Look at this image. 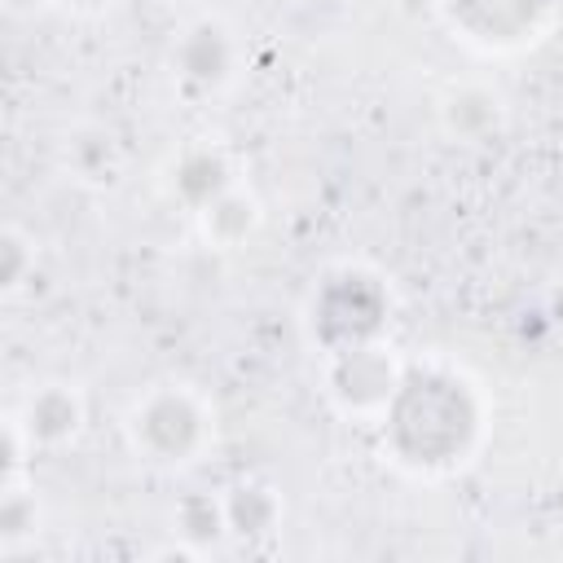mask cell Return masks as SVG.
Here are the masks:
<instances>
[{
	"label": "cell",
	"mask_w": 563,
	"mask_h": 563,
	"mask_svg": "<svg viewBox=\"0 0 563 563\" xmlns=\"http://www.w3.org/2000/svg\"><path fill=\"white\" fill-rule=\"evenodd\" d=\"M383 435L409 471H457L484 440V396L453 365H405L400 391L383 413Z\"/></svg>",
	"instance_id": "obj_1"
},
{
	"label": "cell",
	"mask_w": 563,
	"mask_h": 563,
	"mask_svg": "<svg viewBox=\"0 0 563 563\" xmlns=\"http://www.w3.org/2000/svg\"><path fill=\"white\" fill-rule=\"evenodd\" d=\"M123 431H128L132 453L163 471L198 462L207 444L216 440L211 405L189 383H158L145 396H136L123 418Z\"/></svg>",
	"instance_id": "obj_2"
},
{
	"label": "cell",
	"mask_w": 563,
	"mask_h": 563,
	"mask_svg": "<svg viewBox=\"0 0 563 563\" xmlns=\"http://www.w3.org/2000/svg\"><path fill=\"white\" fill-rule=\"evenodd\" d=\"M387 312H391V295H387L383 277L374 268L343 264V268L325 273L321 286L312 290V303H308L312 343L321 347V356L339 352V347L374 343L387 330Z\"/></svg>",
	"instance_id": "obj_3"
},
{
	"label": "cell",
	"mask_w": 563,
	"mask_h": 563,
	"mask_svg": "<svg viewBox=\"0 0 563 563\" xmlns=\"http://www.w3.org/2000/svg\"><path fill=\"white\" fill-rule=\"evenodd\" d=\"M400 378L405 361L383 339L325 352V396L343 418L383 422L391 396L400 391Z\"/></svg>",
	"instance_id": "obj_4"
},
{
	"label": "cell",
	"mask_w": 563,
	"mask_h": 563,
	"mask_svg": "<svg viewBox=\"0 0 563 563\" xmlns=\"http://www.w3.org/2000/svg\"><path fill=\"white\" fill-rule=\"evenodd\" d=\"M440 4L449 26L479 48H523L554 18V0H440Z\"/></svg>",
	"instance_id": "obj_5"
},
{
	"label": "cell",
	"mask_w": 563,
	"mask_h": 563,
	"mask_svg": "<svg viewBox=\"0 0 563 563\" xmlns=\"http://www.w3.org/2000/svg\"><path fill=\"white\" fill-rule=\"evenodd\" d=\"M172 75L189 97H216L238 75V40L220 18L189 22L172 44Z\"/></svg>",
	"instance_id": "obj_6"
},
{
	"label": "cell",
	"mask_w": 563,
	"mask_h": 563,
	"mask_svg": "<svg viewBox=\"0 0 563 563\" xmlns=\"http://www.w3.org/2000/svg\"><path fill=\"white\" fill-rule=\"evenodd\" d=\"M13 418L22 422V431L31 435L35 449H62L84 431L88 400L75 383L53 378V383H40L35 391H26V400L13 409Z\"/></svg>",
	"instance_id": "obj_7"
},
{
	"label": "cell",
	"mask_w": 563,
	"mask_h": 563,
	"mask_svg": "<svg viewBox=\"0 0 563 563\" xmlns=\"http://www.w3.org/2000/svg\"><path fill=\"white\" fill-rule=\"evenodd\" d=\"M167 185H172V198L198 216L202 207H211L220 194H229L238 185V167L220 145L202 141V145H189V150L176 154V163L167 172Z\"/></svg>",
	"instance_id": "obj_8"
},
{
	"label": "cell",
	"mask_w": 563,
	"mask_h": 563,
	"mask_svg": "<svg viewBox=\"0 0 563 563\" xmlns=\"http://www.w3.org/2000/svg\"><path fill=\"white\" fill-rule=\"evenodd\" d=\"M435 114H440V128L453 136V141H488L501 123H506V101L501 92H493L488 84H453L440 101H435Z\"/></svg>",
	"instance_id": "obj_9"
},
{
	"label": "cell",
	"mask_w": 563,
	"mask_h": 563,
	"mask_svg": "<svg viewBox=\"0 0 563 563\" xmlns=\"http://www.w3.org/2000/svg\"><path fill=\"white\" fill-rule=\"evenodd\" d=\"M62 163L75 180L84 185H110L119 172H123V150L114 141L110 128L101 123H84V128H70L66 141H62Z\"/></svg>",
	"instance_id": "obj_10"
},
{
	"label": "cell",
	"mask_w": 563,
	"mask_h": 563,
	"mask_svg": "<svg viewBox=\"0 0 563 563\" xmlns=\"http://www.w3.org/2000/svg\"><path fill=\"white\" fill-rule=\"evenodd\" d=\"M260 220H264V207H260V198L242 180L229 194H220L211 207L198 211V229L216 246H242L260 229Z\"/></svg>",
	"instance_id": "obj_11"
},
{
	"label": "cell",
	"mask_w": 563,
	"mask_h": 563,
	"mask_svg": "<svg viewBox=\"0 0 563 563\" xmlns=\"http://www.w3.org/2000/svg\"><path fill=\"white\" fill-rule=\"evenodd\" d=\"M224 515H229L233 537L260 541L282 523V497H277V488H268L260 479H242L224 493Z\"/></svg>",
	"instance_id": "obj_12"
},
{
	"label": "cell",
	"mask_w": 563,
	"mask_h": 563,
	"mask_svg": "<svg viewBox=\"0 0 563 563\" xmlns=\"http://www.w3.org/2000/svg\"><path fill=\"white\" fill-rule=\"evenodd\" d=\"M176 532L194 545V554L211 550L224 532H229V515H224V497H211V493H185L176 501V515H172Z\"/></svg>",
	"instance_id": "obj_13"
},
{
	"label": "cell",
	"mask_w": 563,
	"mask_h": 563,
	"mask_svg": "<svg viewBox=\"0 0 563 563\" xmlns=\"http://www.w3.org/2000/svg\"><path fill=\"white\" fill-rule=\"evenodd\" d=\"M40 528V501L26 484H13L0 493V550H18L26 537H35Z\"/></svg>",
	"instance_id": "obj_14"
},
{
	"label": "cell",
	"mask_w": 563,
	"mask_h": 563,
	"mask_svg": "<svg viewBox=\"0 0 563 563\" xmlns=\"http://www.w3.org/2000/svg\"><path fill=\"white\" fill-rule=\"evenodd\" d=\"M31 277H35V238H26L18 224H9L0 238V290L18 295Z\"/></svg>",
	"instance_id": "obj_15"
},
{
	"label": "cell",
	"mask_w": 563,
	"mask_h": 563,
	"mask_svg": "<svg viewBox=\"0 0 563 563\" xmlns=\"http://www.w3.org/2000/svg\"><path fill=\"white\" fill-rule=\"evenodd\" d=\"M48 0H4V9L13 13V18H26V13H40Z\"/></svg>",
	"instance_id": "obj_16"
},
{
	"label": "cell",
	"mask_w": 563,
	"mask_h": 563,
	"mask_svg": "<svg viewBox=\"0 0 563 563\" xmlns=\"http://www.w3.org/2000/svg\"><path fill=\"white\" fill-rule=\"evenodd\" d=\"M62 4H70V9H79V13H97V9H106L110 0H62Z\"/></svg>",
	"instance_id": "obj_17"
}]
</instances>
